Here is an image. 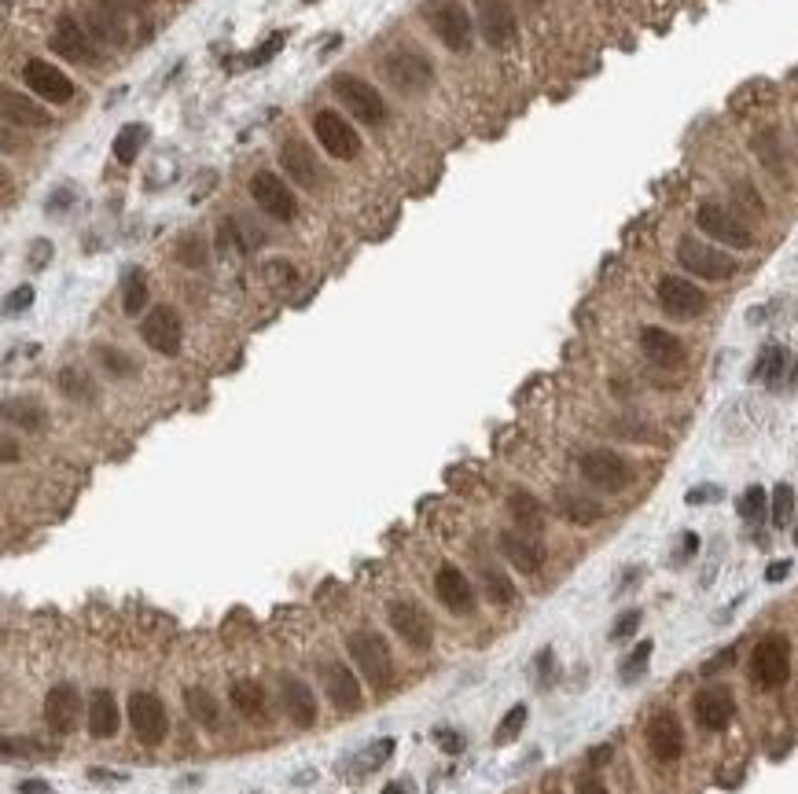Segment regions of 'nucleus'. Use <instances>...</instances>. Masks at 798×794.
I'll return each mask as SVG.
<instances>
[{"label":"nucleus","mask_w":798,"mask_h":794,"mask_svg":"<svg viewBox=\"0 0 798 794\" xmlns=\"http://www.w3.org/2000/svg\"><path fill=\"white\" fill-rule=\"evenodd\" d=\"M346 651L357 662V670L365 673V681H372L376 688H387L390 677H394V655H390L387 640L376 633V629H357L346 640Z\"/></svg>","instance_id":"1"},{"label":"nucleus","mask_w":798,"mask_h":794,"mask_svg":"<svg viewBox=\"0 0 798 794\" xmlns=\"http://www.w3.org/2000/svg\"><path fill=\"white\" fill-rule=\"evenodd\" d=\"M791 673V640L784 633H769L758 640L751 655V681L762 692H776Z\"/></svg>","instance_id":"2"},{"label":"nucleus","mask_w":798,"mask_h":794,"mask_svg":"<svg viewBox=\"0 0 798 794\" xmlns=\"http://www.w3.org/2000/svg\"><path fill=\"white\" fill-rule=\"evenodd\" d=\"M331 92H335V100L354 114L357 122H365V125L387 122V103H383L376 85H368L365 78H357V74H335Z\"/></svg>","instance_id":"3"},{"label":"nucleus","mask_w":798,"mask_h":794,"mask_svg":"<svg viewBox=\"0 0 798 794\" xmlns=\"http://www.w3.org/2000/svg\"><path fill=\"white\" fill-rule=\"evenodd\" d=\"M677 261H681V269H688V273L699 276V280H729V276H736V269H740L732 254L710 247V243H703V239H696V236H684L681 243H677Z\"/></svg>","instance_id":"4"},{"label":"nucleus","mask_w":798,"mask_h":794,"mask_svg":"<svg viewBox=\"0 0 798 794\" xmlns=\"http://www.w3.org/2000/svg\"><path fill=\"white\" fill-rule=\"evenodd\" d=\"M383 74H387V81L394 89L409 92V96L431 89V81H434L431 59L423 56V52H416V48H394V52L383 59Z\"/></svg>","instance_id":"5"},{"label":"nucleus","mask_w":798,"mask_h":794,"mask_svg":"<svg viewBox=\"0 0 798 794\" xmlns=\"http://www.w3.org/2000/svg\"><path fill=\"white\" fill-rule=\"evenodd\" d=\"M427 23L438 34V41L453 52H468L471 41H475V23L456 0H438L434 8H427Z\"/></svg>","instance_id":"6"},{"label":"nucleus","mask_w":798,"mask_h":794,"mask_svg":"<svg viewBox=\"0 0 798 794\" xmlns=\"http://www.w3.org/2000/svg\"><path fill=\"white\" fill-rule=\"evenodd\" d=\"M578 471L589 486L604 489V493H618L633 482V467L626 464V456H618L615 449H593L578 460Z\"/></svg>","instance_id":"7"},{"label":"nucleus","mask_w":798,"mask_h":794,"mask_svg":"<svg viewBox=\"0 0 798 794\" xmlns=\"http://www.w3.org/2000/svg\"><path fill=\"white\" fill-rule=\"evenodd\" d=\"M129 725H133V736L144 743V747H155L166 739L170 732V714H166V706H162L159 695L151 692H133L129 695Z\"/></svg>","instance_id":"8"},{"label":"nucleus","mask_w":798,"mask_h":794,"mask_svg":"<svg viewBox=\"0 0 798 794\" xmlns=\"http://www.w3.org/2000/svg\"><path fill=\"white\" fill-rule=\"evenodd\" d=\"M696 225L707 232L710 239H718V243H725V247H736V250H747L754 243V232L747 225H743L740 217L732 214L729 206L721 203H703L696 214Z\"/></svg>","instance_id":"9"},{"label":"nucleus","mask_w":798,"mask_h":794,"mask_svg":"<svg viewBox=\"0 0 798 794\" xmlns=\"http://www.w3.org/2000/svg\"><path fill=\"white\" fill-rule=\"evenodd\" d=\"M659 306L673 320H696L707 309V295H703V287H696L692 280H684V276H662Z\"/></svg>","instance_id":"10"},{"label":"nucleus","mask_w":798,"mask_h":794,"mask_svg":"<svg viewBox=\"0 0 798 794\" xmlns=\"http://www.w3.org/2000/svg\"><path fill=\"white\" fill-rule=\"evenodd\" d=\"M313 133H317L320 148L328 151L331 159H357V151H361L357 129L339 111H320L313 118Z\"/></svg>","instance_id":"11"},{"label":"nucleus","mask_w":798,"mask_h":794,"mask_svg":"<svg viewBox=\"0 0 798 794\" xmlns=\"http://www.w3.org/2000/svg\"><path fill=\"white\" fill-rule=\"evenodd\" d=\"M140 339L148 342L155 353H162V357L181 353V342H184L181 317H177L170 306H155L148 317L140 320Z\"/></svg>","instance_id":"12"},{"label":"nucleus","mask_w":798,"mask_h":794,"mask_svg":"<svg viewBox=\"0 0 798 794\" xmlns=\"http://www.w3.org/2000/svg\"><path fill=\"white\" fill-rule=\"evenodd\" d=\"M390 629H394V633H398L409 647H416V651H427V647L434 644L431 614L423 611L420 603H412V600L390 603Z\"/></svg>","instance_id":"13"},{"label":"nucleus","mask_w":798,"mask_h":794,"mask_svg":"<svg viewBox=\"0 0 798 794\" xmlns=\"http://www.w3.org/2000/svg\"><path fill=\"white\" fill-rule=\"evenodd\" d=\"M475 15H479V30L493 48H508L519 37V23H515L512 0H475Z\"/></svg>","instance_id":"14"},{"label":"nucleus","mask_w":798,"mask_h":794,"mask_svg":"<svg viewBox=\"0 0 798 794\" xmlns=\"http://www.w3.org/2000/svg\"><path fill=\"white\" fill-rule=\"evenodd\" d=\"M251 199L258 206H262L265 214L276 217V221H291L298 210L295 195H291V188H287L276 173H254L251 177Z\"/></svg>","instance_id":"15"},{"label":"nucleus","mask_w":798,"mask_h":794,"mask_svg":"<svg viewBox=\"0 0 798 794\" xmlns=\"http://www.w3.org/2000/svg\"><path fill=\"white\" fill-rule=\"evenodd\" d=\"M23 81L48 103H67L74 100V81L59 67H52L48 59H30L23 67Z\"/></svg>","instance_id":"16"},{"label":"nucleus","mask_w":798,"mask_h":794,"mask_svg":"<svg viewBox=\"0 0 798 794\" xmlns=\"http://www.w3.org/2000/svg\"><path fill=\"white\" fill-rule=\"evenodd\" d=\"M81 721V695L74 684H56L52 692L45 695V725L56 732V736H70Z\"/></svg>","instance_id":"17"},{"label":"nucleus","mask_w":798,"mask_h":794,"mask_svg":"<svg viewBox=\"0 0 798 794\" xmlns=\"http://www.w3.org/2000/svg\"><path fill=\"white\" fill-rule=\"evenodd\" d=\"M696 721L699 728H707V732H725L732 725V714H736V699H732L729 688H703L696 695Z\"/></svg>","instance_id":"18"},{"label":"nucleus","mask_w":798,"mask_h":794,"mask_svg":"<svg viewBox=\"0 0 798 794\" xmlns=\"http://www.w3.org/2000/svg\"><path fill=\"white\" fill-rule=\"evenodd\" d=\"M320 681H324V692H328V699L339 706V710L350 714V710L361 706V681H357L342 662H324V666H320Z\"/></svg>","instance_id":"19"},{"label":"nucleus","mask_w":798,"mask_h":794,"mask_svg":"<svg viewBox=\"0 0 798 794\" xmlns=\"http://www.w3.org/2000/svg\"><path fill=\"white\" fill-rule=\"evenodd\" d=\"M280 170L295 184H302V188H313L320 177L317 159H313V151H309V144L302 137H287L280 144Z\"/></svg>","instance_id":"20"},{"label":"nucleus","mask_w":798,"mask_h":794,"mask_svg":"<svg viewBox=\"0 0 798 794\" xmlns=\"http://www.w3.org/2000/svg\"><path fill=\"white\" fill-rule=\"evenodd\" d=\"M280 703H284V714L295 721L298 728L317 725V695L306 681L298 677H280Z\"/></svg>","instance_id":"21"},{"label":"nucleus","mask_w":798,"mask_h":794,"mask_svg":"<svg viewBox=\"0 0 798 794\" xmlns=\"http://www.w3.org/2000/svg\"><path fill=\"white\" fill-rule=\"evenodd\" d=\"M52 48H56L59 56L70 59V63H92V41H89V30L74 19V15H63L56 23V34H52Z\"/></svg>","instance_id":"22"},{"label":"nucleus","mask_w":798,"mask_h":794,"mask_svg":"<svg viewBox=\"0 0 798 794\" xmlns=\"http://www.w3.org/2000/svg\"><path fill=\"white\" fill-rule=\"evenodd\" d=\"M648 747L651 754L659 761H677L684 750V732H681V721L670 714V710H662V714L651 717L648 725Z\"/></svg>","instance_id":"23"},{"label":"nucleus","mask_w":798,"mask_h":794,"mask_svg":"<svg viewBox=\"0 0 798 794\" xmlns=\"http://www.w3.org/2000/svg\"><path fill=\"white\" fill-rule=\"evenodd\" d=\"M434 592H438V600H442L453 614H471V611H475V589H471V581L460 574V567H442V570H438V578H434Z\"/></svg>","instance_id":"24"},{"label":"nucleus","mask_w":798,"mask_h":794,"mask_svg":"<svg viewBox=\"0 0 798 794\" xmlns=\"http://www.w3.org/2000/svg\"><path fill=\"white\" fill-rule=\"evenodd\" d=\"M640 350L651 364L659 368H677L684 364V342L677 335H670L666 328H644L640 331Z\"/></svg>","instance_id":"25"},{"label":"nucleus","mask_w":798,"mask_h":794,"mask_svg":"<svg viewBox=\"0 0 798 794\" xmlns=\"http://www.w3.org/2000/svg\"><path fill=\"white\" fill-rule=\"evenodd\" d=\"M501 552L504 559L512 563L515 570H523V574H534V570H541V563H545V548H541V541H534L530 534H501Z\"/></svg>","instance_id":"26"},{"label":"nucleus","mask_w":798,"mask_h":794,"mask_svg":"<svg viewBox=\"0 0 798 794\" xmlns=\"http://www.w3.org/2000/svg\"><path fill=\"white\" fill-rule=\"evenodd\" d=\"M89 732L96 739H111L118 732V703H114V695L107 688H96L89 695Z\"/></svg>","instance_id":"27"},{"label":"nucleus","mask_w":798,"mask_h":794,"mask_svg":"<svg viewBox=\"0 0 798 794\" xmlns=\"http://www.w3.org/2000/svg\"><path fill=\"white\" fill-rule=\"evenodd\" d=\"M556 508H559V515L567 522H574V526H593V522L604 515V508H600L596 500L582 497V493H570V489H559Z\"/></svg>","instance_id":"28"},{"label":"nucleus","mask_w":798,"mask_h":794,"mask_svg":"<svg viewBox=\"0 0 798 794\" xmlns=\"http://www.w3.org/2000/svg\"><path fill=\"white\" fill-rule=\"evenodd\" d=\"M0 103H4V118H8V122L30 125V129H41V125L52 122L48 111H41L34 100H26V96H19V92H12V89H4Z\"/></svg>","instance_id":"29"},{"label":"nucleus","mask_w":798,"mask_h":794,"mask_svg":"<svg viewBox=\"0 0 798 794\" xmlns=\"http://www.w3.org/2000/svg\"><path fill=\"white\" fill-rule=\"evenodd\" d=\"M508 511H512V519L519 522V530L526 534H537L541 526H545V508H541V500L534 493H526V489H515L512 497H508Z\"/></svg>","instance_id":"30"},{"label":"nucleus","mask_w":798,"mask_h":794,"mask_svg":"<svg viewBox=\"0 0 798 794\" xmlns=\"http://www.w3.org/2000/svg\"><path fill=\"white\" fill-rule=\"evenodd\" d=\"M228 699H232V706H236L243 717H251V721H262L265 710H269L265 688L258 681H236L232 684V692H228Z\"/></svg>","instance_id":"31"},{"label":"nucleus","mask_w":798,"mask_h":794,"mask_svg":"<svg viewBox=\"0 0 798 794\" xmlns=\"http://www.w3.org/2000/svg\"><path fill=\"white\" fill-rule=\"evenodd\" d=\"M4 416H8V423H19L23 431H45L48 427V412L45 405L37 401V397H19V401H8L4 405Z\"/></svg>","instance_id":"32"},{"label":"nucleus","mask_w":798,"mask_h":794,"mask_svg":"<svg viewBox=\"0 0 798 794\" xmlns=\"http://www.w3.org/2000/svg\"><path fill=\"white\" fill-rule=\"evenodd\" d=\"M148 125H126V129H118V137H114L111 151L114 159L122 162V166H133L137 162V155L144 151V144H148Z\"/></svg>","instance_id":"33"},{"label":"nucleus","mask_w":798,"mask_h":794,"mask_svg":"<svg viewBox=\"0 0 798 794\" xmlns=\"http://www.w3.org/2000/svg\"><path fill=\"white\" fill-rule=\"evenodd\" d=\"M784 368H787V350L784 346H776V342H769V346L758 353V361H754L751 379H762V383L776 386L780 383V375H784Z\"/></svg>","instance_id":"34"},{"label":"nucleus","mask_w":798,"mask_h":794,"mask_svg":"<svg viewBox=\"0 0 798 794\" xmlns=\"http://www.w3.org/2000/svg\"><path fill=\"white\" fill-rule=\"evenodd\" d=\"M184 706H188V714L206 728H217V721H221V706H217L214 695L203 692V688H188V692H184Z\"/></svg>","instance_id":"35"},{"label":"nucleus","mask_w":798,"mask_h":794,"mask_svg":"<svg viewBox=\"0 0 798 794\" xmlns=\"http://www.w3.org/2000/svg\"><path fill=\"white\" fill-rule=\"evenodd\" d=\"M96 361H100V368L111 379H129V375H137V361L129 357V353L114 350V346H96Z\"/></svg>","instance_id":"36"},{"label":"nucleus","mask_w":798,"mask_h":794,"mask_svg":"<svg viewBox=\"0 0 798 794\" xmlns=\"http://www.w3.org/2000/svg\"><path fill=\"white\" fill-rule=\"evenodd\" d=\"M59 390L70 397V401H96V386L85 372L78 368H63L59 372Z\"/></svg>","instance_id":"37"},{"label":"nucleus","mask_w":798,"mask_h":794,"mask_svg":"<svg viewBox=\"0 0 798 794\" xmlns=\"http://www.w3.org/2000/svg\"><path fill=\"white\" fill-rule=\"evenodd\" d=\"M651 651H655V644L651 640H644V644H637L633 647V655L618 666V677H622V684H633L640 677V673L648 670V662H651Z\"/></svg>","instance_id":"38"},{"label":"nucleus","mask_w":798,"mask_h":794,"mask_svg":"<svg viewBox=\"0 0 798 794\" xmlns=\"http://www.w3.org/2000/svg\"><path fill=\"white\" fill-rule=\"evenodd\" d=\"M526 728V706H512L508 714H504V721L497 725V732H493V743H501V747H508L512 739H519V732Z\"/></svg>","instance_id":"39"},{"label":"nucleus","mask_w":798,"mask_h":794,"mask_svg":"<svg viewBox=\"0 0 798 794\" xmlns=\"http://www.w3.org/2000/svg\"><path fill=\"white\" fill-rule=\"evenodd\" d=\"M765 508H769V497H765L762 486H747V489H743L740 504H736L740 519H747V522H758V519H762Z\"/></svg>","instance_id":"40"},{"label":"nucleus","mask_w":798,"mask_h":794,"mask_svg":"<svg viewBox=\"0 0 798 794\" xmlns=\"http://www.w3.org/2000/svg\"><path fill=\"white\" fill-rule=\"evenodd\" d=\"M144 306H148V280H144V273H133L126 280V298H122V309H126L129 317H137Z\"/></svg>","instance_id":"41"},{"label":"nucleus","mask_w":798,"mask_h":794,"mask_svg":"<svg viewBox=\"0 0 798 794\" xmlns=\"http://www.w3.org/2000/svg\"><path fill=\"white\" fill-rule=\"evenodd\" d=\"M482 585H486V596H490L493 603H512L515 600V585L508 578H504L501 570H482Z\"/></svg>","instance_id":"42"},{"label":"nucleus","mask_w":798,"mask_h":794,"mask_svg":"<svg viewBox=\"0 0 798 794\" xmlns=\"http://www.w3.org/2000/svg\"><path fill=\"white\" fill-rule=\"evenodd\" d=\"M791 515H795V489L787 486V482H780L773 489V526L784 530L787 522H791Z\"/></svg>","instance_id":"43"},{"label":"nucleus","mask_w":798,"mask_h":794,"mask_svg":"<svg viewBox=\"0 0 798 794\" xmlns=\"http://www.w3.org/2000/svg\"><path fill=\"white\" fill-rule=\"evenodd\" d=\"M390 750H394V739H379L376 747H368L365 754H361V769H379V765L390 758Z\"/></svg>","instance_id":"44"},{"label":"nucleus","mask_w":798,"mask_h":794,"mask_svg":"<svg viewBox=\"0 0 798 794\" xmlns=\"http://www.w3.org/2000/svg\"><path fill=\"white\" fill-rule=\"evenodd\" d=\"M30 306H34V287H15L12 295H8V302H4V313L15 317V313H26Z\"/></svg>","instance_id":"45"},{"label":"nucleus","mask_w":798,"mask_h":794,"mask_svg":"<svg viewBox=\"0 0 798 794\" xmlns=\"http://www.w3.org/2000/svg\"><path fill=\"white\" fill-rule=\"evenodd\" d=\"M637 625H640V611H622L615 629H611V640H629V636L637 633Z\"/></svg>","instance_id":"46"},{"label":"nucleus","mask_w":798,"mask_h":794,"mask_svg":"<svg viewBox=\"0 0 798 794\" xmlns=\"http://www.w3.org/2000/svg\"><path fill=\"white\" fill-rule=\"evenodd\" d=\"M714 500H721V486H696L684 493V504H692V508H699V504H714Z\"/></svg>","instance_id":"47"},{"label":"nucleus","mask_w":798,"mask_h":794,"mask_svg":"<svg viewBox=\"0 0 798 794\" xmlns=\"http://www.w3.org/2000/svg\"><path fill=\"white\" fill-rule=\"evenodd\" d=\"M284 41H287L284 34H273V37H269V41H265V45L258 48V52H254V56H251V63H254V67H265V63H269V59H273L276 52H280V48H284Z\"/></svg>","instance_id":"48"},{"label":"nucleus","mask_w":798,"mask_h":794,"mask_svg":"<svg viewBox=\"0 0 798 794\" xmlns=\"http://www.w3.org/2000/svg\"><path fill=\"white\" fill-rule=\"evenodd\" d=\"M434 739H438V747H442L445 754H460V750H464V736H460V732H453V728H438V732H434Z\"/></svg>","instance_id":"49"},{"label":"nucleus","mask_w":798,"mask_h":794,"mask_svg":"<svg viewBox=\"0 0 798 794\" xmlns=\"http://www.w3.org/2000/svg\"><path fill=\"white\" fill-rule=\"evenodd\" d=\"M48 261H52V243H48V239H34V247H30V269H45Z\"/></svg>","instance_id":"50"},{"label":"nucleus","mask_w":798,"mask_h":794,"mask_svg":"<svg viewBox=\"0 0 798 794\" xmlns=\"http://www.w3.org/2000/svg\"><path fill=\"white\" fill-rule=\"evenodd\" d=\"M732 662H736V651H732V647H725L718 658H710L707 666H703V677H714V673L725 670V666H732Z\"/></svg>","instance_id":"51"},{"label":"nucleus","mask_w":798,"mask_h":794,"mask_svg":"<svg viewBox=\"0 0 798 794\" xmlns=\"http://www.w3.org/2000/svg\"><path fill=\"white\" fill-rule=\"evenodd\" d=\"M787 574H791V559H776L773 567L765 570V581H773V585H776V581H784Z\"/></svg>","instance_id":"52"},{"label":"nucleus","mask_w":798,"mask_h":794,"mask_svg":"<svg viewBox=\"0 0 798 794\" xmlns=\"http://www.w3.org/2000/svg\"><path fill=\"white\" fill-rule=\"evenodd\" d=\"M578 794H607V783L596 780V776H585V780L578 783Z\"/></svg>","instance_id":"53"},{"label":"nucleus","mask_w":798,"mask_h":794,"mask_svg":"<svg viewBox=\"0 0 798 794\" xmlns=\"http://www.w3.org/2000/svg\"><path fill=\"white\" fill-rule=\"evenodd\" d=\"M19 794H52V791H48V783H41V780H23L19 783Z\"/></svg>","instance_id":"54"},{"label":"nucleus","mask_w":798,"mask_h":794,"mask_svg":"<svg viewBox=\"0 0 798 794\" xmlns=\"http://www.w3.org/2000/svg\"><path fill=\"white\" fill-rule=\"evenodd\" d=\"M383 794H412V787H409V783H387V787H383Z\"/></svg>","instance_id":"55"},{"label":"nucleus","mask_w":798,"mask_h":794,"mask_svg":"<svg viewBox=\"0 0 798 794\" xmlns=\"http://www.w3.org/2000/svg\"><path fill=\"white\" fill-rule=\"evenodd\" d=\"M15 460V442L12 438H4V464H12Z\"/></svg>","instance_id":"56"},{"label":"nucleus","mask_w":798,"mask_h":794,"mask_svg":"<svg viewBox=\"0 0 798 794\" xmlns=\"http://www.w3.org/2000/svg\"><path fill=\"white\" fill-rule=\"evenodd\" d=\"M107 4H118V8H137V4H151V0H107Z\"/></svg>","instance_id":"57"},{"label":"nucleus","mask_w":798,"mask_h":794,"mask_svg":"<svg viewBox=\"0 0 798 794\" xmlns=\"http://www.w3.org/2000/svg\"><path fill=\"white\" fill-rule=\"evenodd\" d=\"M795 541H798V530H795Z\"/></svg>","instance_id":"58"},{"label":"nucleus","mask_w":798,"mask_h":794,"mask_svg":"<svg viewBox=\"0 0 798 794\" xmlns=\"http://www.w3.org/2000/svg\"><path fill=\"white\" fill-rule=\"evenodd\" d=\"M306 4H313V0H306Z\"/></svg>","instance_id":"59"},{"label":"nucleus","mask_w":798,"mask_h":794,"mask_svg":"<svg viewBox=\"0 0 798 794\" xmlns=\"http://www.w3.org/2000/svg\"><path fill=\"white\" fill-rule=\"evenodd\" d=\"M534 4H541V0H534Z\"/></svg>","instance_id":"60"},{"label":"nucleus","mask_w":798,"mask_h":794,"mask_svg":"<svg viewBox=\"0 0 798 794\" xmlns=\"http://www.w3.org/2000/svg\"><path fill=\"white\" fill-rule=\"evenodd\" d=\"M552 794H559V791H552Z\"/></svg>","instance_id":"61"}]
</instances>
